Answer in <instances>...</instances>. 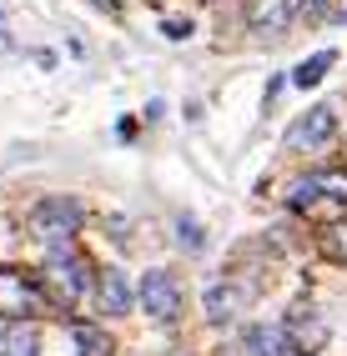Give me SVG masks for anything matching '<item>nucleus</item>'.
Masks as SVG:
<instances>
[{
    "mask_svg": "<svg viewBox=\"0 0 347 356\" xmlns=\"http://www.w3.org/2000/svg\"><path fill=\"white\" fill-rule=\"evenodd\" d=\"M332 246H337V256L347 261V221H342V226H332Z\"/></svg>",
    "mask_w": 347,
    "mask_h": 356,
    "instance_id": "16",
    "label": "nucleus"
},
{
    "mask_svg": "<svg viewBox=\"0 0 347 356\" xmlns=\"http://www.w3.org/2000/svg\"><path fill=\"white\" fill-rule=\"evenodd\" d=\"M176 231H181V246H187V251H201V246H206V236H201V226H196V221L181 216V221H176Z\"/></svg>",
    "mask_w": 347,
    "mask_h": 356,
    "instance_id": "13",
    "label": "nucleus"
},
{
    "mask_svg": "<svg viewBox=\"0 0 347 356\" xmlns=\"http://www.w3.org/2000/svg\"><path fill=\"white\" fill-rule=\"evenodd\" d=\"M247 20H252V31H262V35H282L292 26V0H252Z\"/></svg>",
    "mask_w": 347,
    "mask_h": 356,
    "instance_id": "7",
    "label": "nucleus"
},
{
    "mask_svg": "<svg viewBox=\"0 0 347 356\" xmlns=\"http://www.w3.org/2000/svg\"><path fill=\"white\" fill-rule=\"evenodd\" d=\"M81 221H86V211H81V201H76V196H45V201L31 211L36 236H40V241H51V246L71 241V236L81 231Z\"/></svg>",
    "mask_w": 347,
    "mask_h": 356,
    "instance_id": "1",
    "label": "nucleus"
},
{
    "mask_svg": "<svg viewBox=\"0 0 347 356\" xmlns=\"http://www.w3.org/2000/svg\"><path fill=\"white\" fill-rule=\"evenodd\" d=\"M6 356H40V337H36V326L15 321V326L6 331Z\"/></svg>",
    "mask_w": 347,
    "mask_h": 356,
    "instance_id": "12",
    "label": "nucleus"
},
{
    "mask_svg": "<svg viewBox=\"0 0 347 356\" xmlns=\"http://www.w3.org/2000/svg\"><path fill=\"white\" fill-rule=\"evenodd\" d=\"M161 35H167V40H192V20H167Z\"/></svg>",
    "mask_w": 347,
    "mask_h": 356,
    "instance_id": "14",
    "label": "nucleus"
},
{
    "mask_svg": "<svg viewBox=\"0 0 347 356\" xmlns=\"http://www.w3.org/2000/svg\"><path fill=\"white\" fill-rule=\"evenodd\" d=\"M96 296H101V312H106V316H121L126 306H131V291H126V276L116 271V266H106V271L96 276Z\"/></svg>",
    "mask_w": 347,
    "mask_h": 356,
    "instance_id": "9",
    "label": "nucleus"
},
{
    "mask_svg": "<svg viewBox=\"0 0 347 356\" xmlns=\"http://www.w3.org/2000/svg\"><path fill=\"white\" fill-rule=\"evenodd\" d=\"M71 337H76L81 356H111V341H106V331H101V326H91V321H76V326H71Z\"/></svg>",
    "mask_w": 347,
    "mask_h": 356,
    "instance_id": "11",
    "label": "nucleus"
},
{
    "mask_svg": "<svg viewBox=\"0 0 347 356\" xmlns=\"http://www.w3.org/2000/svg\"><path fill=\"white\" fill-rule=\"evenodd\" d=\"M337 136V111L332 106H312L302 121L287 131V146H322V140Z\"/></svg>",
    "mask_w": 347,
    "mask_h": 356,
    "instance_id": "5",
    "label": "nucleus"
},
{
    "mask_svg": "<svg viewBox=\"0 0 347 356\" xmlns=\"http://www.w3.org/2000/svg\"><path fill=\"white\" fill-rule=\"evenodd\" d=\"M45 276L65 291V301H76V296L91 286V266H86L71 246H51V256H45Z\"/></svg>",
    "mask_w": 347,
    "mask_h": 356,
    "instance_id": "3",
    "label": "nucleus"
},
{
    "mask_svg": "<svg viewBox=\"0 0 347 356\" xmlns=\"http://www.w3.org/2000/svg\"><path fill=\"white\" fill-rule=\"evenodd\" d=\"M332 60H337L332 51H317V56H307L302 65L292 70V86H302V90H307V86H317V81H322V76L332 70Z\"/></svg>",
    "mask_w": 347,
    "mask_h": 356,
    "instance_id": "10",
    "label": "nucleus"
},
{
    "mask_svg": "<svg viewBox=\"0 0 347 356\" xmlns=\"http://www.w3.org/2000/svg\"><path fill=\"white\" fill-rule=\"evenodd\" d=\"M136 296H141V306H146L156 321H176V316H181V286H176V276H171V271H161V266L141 276Z\"/></svg>",
    "mask_w": 347,
    "mask_h": 356,
    "instance_id": "2",
    "label": "nucleus"
},
{
    "mask_svg": "<svg viewBox=\"0 0 347 356\" xmlns=\"http://www.w3.org/2000/svg\"><path fill=\"white\" fill-rule=\"evenodd\" d=\"M45 296L31 276H20V271H0V312L6 316H26V312H40Z\"/></svg>",
    "mask_w": 347,
    "mask_h": 356,
    "instance_id": "4",
    "label": "nucleus"
},
{
    "mask_svg": "<svg viewBox=\"0 0 347 356\" xmlns=\"http://www.w3.org/2000/svg\"><path fill=\"white\" fill-rule=\"evenodd\" d=\"M6 51H15V35H10V20H6V10H0V56Z\"/></svg>",
    "mask_w": 347,
    "mask_h": 356,
    "instance_id": "15",
    "label": "nucleus"
},
{
    "mask_svg": "<svg viewBox=\"0 0 347 356\" xmlns=\"http://www.w3.org/2000/svg\"><path fill=\"white\" fill-rule=\"evenodd\" d=\"M242 351L247 356H297V341L287 326H247Z\"/></svg>",
    "mask_w": 347,
    "mask_h": 356,
    "instance_id": "6",
    "label": "nucleus"
},
{
    "mask_svg": "<svg viewBox=\"0 0 347 356\" xmlns=\"http://www.w3.org/2000/svg\"><path fill=\"white\" fill-rule=\"evenodd\" d=\"M151 6H156V0H151Z\"/></svg>",
    "mask_w": 347,
    "mask_h": 356,
    "instance_id": "17",
    "label": "nucleus"
},
{
    "mask_svg": "<svg viewBox=\"0 0 347 356\" xmlns=\"http://www.w3.org/2000/svg\"><path fill=\"white\" fill-rule=\"evenodd\" d=\"M242 301H247L242 286H231V281H212V286H206V316H212V321H231V316L242 312Z\"/></svg>",
    "mask_w": 347,
    "mask_h": 356,
    "instance_id": "8",
    "label": "nucleus"
}]
</instances>
